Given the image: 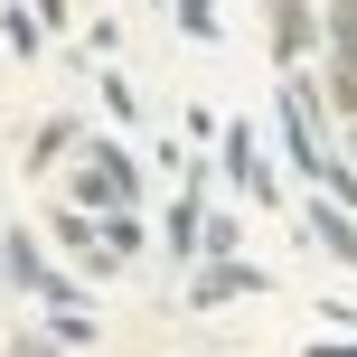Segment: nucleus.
Segmentation results:
<instances>
[{
	"mask_svg": "<svg viewBox=\"0 0 357 357\" xmlns=\"http://www.w3.org/2000/svg\"><path fill=\"white\" fill-rule=\"evenodd\" d=\"M85 207H104V216H123V207H132V169H123V151H113V142H94V169H85Z\"/></svg>",
	"mask_w": 357,
	"mask_h": 357,
	"instance_id": "obj_1",
	"label": "nucleus"
},
{
	"mask_svg": "<svg viewBox=\"0 0 357 357\" xmlns=\"http://www.w3.org/2000/svg\"><path fill=\"white\" fill-rule=\"evenodd\" d=\"M235 291H264V273H254V264H207V273L188 282V301L216 310V301H235Z\"/></svg>",
	"mask_w": 357,
	"mask_h": 357,
	"instance_id": "obj_2",
	"label": "nucleus"
},
{
	"mask_svg": "<svg viewBox=\"0 0 357 357\" xmlns=\"http://www.w3.org/2000/svg\"><path fill=\"white\" fill-rule=\"evenodd\" d=\"M226 169H235V188H245V197H273V169H264V151H254L245 123L226 132Z\"/></svg>",
	"mask_w": 357,
	"mask_h": 357,
	"instance_id": "obj_3",
	"label": "nucleus"
},
{
	"mask_svg": "<svg viewBox=\"0 0 357 357\" xmlns=\"http://www.w3.org/2000/svg\"><path fill=\"white\" fill-rule=\"evenodd\" d=\"M310 235H320V245L339 254V264H357V226H348L339 207H310Z\"/></svg>",
	"mask_w": 357,
	"mask_h": 357,
	"instance_id": "obj_4",
	"label": "nucleus"
},
{
	"mask_svg": "<svg viewBox=\"0 0 357 357\" xmlns=\"http://www.w3.org/2000/svg\"><path fill=\"white\" fill-rule=\"evenodd\" d=\"M10 282H19V291H47V264H38V245H29V235L10 245Z\"/></svg>",
	"mask_w": 357,
	"mask_h": 357,
	"instance_id": "obj_5",
	"label": "nucleus"
},
{
	"mask_svg": "<svg viewBox=\"0 0 357 357\" xmlns=\"http://www.w3.org/2000/svg\"><path fill=\"white\" fill-rule=\"evenodd\" d=\"M329 38H339V47L357 56V0H339V10H329Z\"/></svg>",
	"mask_w": 357,
	"mask_h": 357,
	"instance_id": "obj_6",
	"label": "nucleus"
},
{
	"mask_svg": "<svg viewBox=\"0 0 357 357\" xmlns=\"http://www.w3.org/2000/svg\"><path fill=\"white\" fill-rule=\"evenodd\" d=\"M10 357H56V339H19V348H10Z\"/></svg>",
	"mask_w": 357,
	"mask_h": 357,
	"instance_id": "obj_7",
	"label": "nucleus"
}]
</instances>
